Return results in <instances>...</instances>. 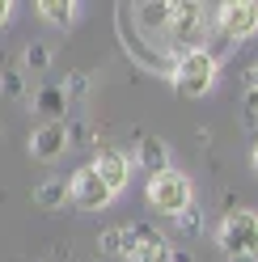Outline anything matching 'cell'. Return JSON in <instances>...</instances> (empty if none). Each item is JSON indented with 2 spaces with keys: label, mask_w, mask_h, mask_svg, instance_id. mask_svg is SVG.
<instances>
[{
  "label": "cell",
  "mask_w": 258,
  "mask_h": 262,
  "mask_svg": "<svg viewBox=\"0 0 258 262\" xmlns=\"http://www.w3.org/2000/svg\"><path fill=\"white\" fill-rule=\"evenodd\" d=\"M63 148H68L63 123H42L30 136V157H38V161H55V157H63Z\"/></svg>",
  "instance_id": "obj_9"
},
{
  "label": "cell",
  "mask_w": 258,
  "mask_h": 262,
  "mask_svg": "<svg viewBox=\"0 0 258 262\" xmlns=\"http://www.w3.org/2000/svg\"><path fill=\"white\" fill-rule=\"evenodd\" d=\"M34 203L47 207V211H55L63 203H72V194H68V178H47V182L34 186Z\"/></svg>",
  "instance_id": "obj_13"
},
{
  "label": "cell",
  "mask_w": 258,
  "mask_h": 262,
  "mask_svg": "<svg viewBox=\"0 0 258 262\" xmlns=\"http://www.w3.org/2000/svg\"><path fill=\"white\" fill-rule=\"evenodd\" d=\"M169 262H195V258H190L186 250H169Z\"/></svg>",
  "instance_id": "obj_22"
},
{
  "label": "cell",
  "mask_w": 258,
  "mask_h": 262,
  "mask_svg": "<svg viewBox=\"0 0 258 262\" xmlns=\"http://www.w3.org/2000/svg\"><path fill=\"white\" fill-rule=\"evenodd\" d=\"M68 194H72V203H76L80 211H106L110 203H115L110 186L98 178V169H93V165H80V169L68 178Z\"/></svg>",
  "instance_id": "obj_5"
},
{
  "label": "cell",
  "mask_w": 258,
  "mask_h": 262,
  "mask_svg": "<svg viewBox=\"0 0 258 262\" xmlns=\"http://www.w3.org/2000/svg\"><path fill=\"white\" fill-rule=\"evenodd\" d=\"M89 165L98 169V178L110 186V194H119L127 182H132V157H127L123 148H110L106 144V148H98V157H93Z\"/></svg>",
  "instance_id": "obj_8"
},
{
  "label": "cell",
  "mask_w": 258,
  "mask_h": 262,
  "mask_svg": "<svg viewBox=\"0 0 258 262\" xmlns=\"http://www.w3.org/2000/svg\"><path fill=\"white\" fill-rule=\"evenodd\" d=\"M98 245H102V254H106V258H123V262H127V254H132V237H127V224L106 228Z\"/></svg>",
  "instance_id": "obj_14"
},
{
  "label": "cell",
  "mask_w": 258,
  "mask_h": 262,
  "mask_svg": "<svg viewBox=\"0 0 258 262\" xmlns=\"http://www.w3.org/2000/svg\"><path fill=\"white\" fill-rule=\"evenodd\" d=\"M174 220H178V228H182V233H199V228H203V211L190 203V207H186V211H178Z\"/></svg>",
  "instance_id": "obj_19"
},
{
  "label": "cell",
  "mask_w": 258,
  "mask_h": 262,
  "mask_svg": "<svg viewBox=\"0 0 258 262\" xmlns=\"http://www.w3.org/2000/svg\"><path fill=\"white\" fill-rule=\"evenodd\" d=\"M0 93H5L9 102H26V72H17V68L0 72Z\"/></svg>",
  "instance_id": "obj_16"
},
{
  "label": "cell",
  "mask_w": 258,
  "mask_h": 262,
  "mask_svg": "<svg viewBox=\"0 0 258 262\" xmlns=\"http://www.w3.org/2000/svg\"><path fill=\"white\" fill-rule=\"evenodd\" d=\"M229 262H258V258H229Z\"/></svg>",
  "instance_id": "obj_25"
},
{
  "label": "cell",
  "mask_w": 258,
  "mask_h": 262,
  "mask_svg": "<svg viewBox=\"0 0 258 262\" xmlns=\"http://www.w3.org/2000/svg\"><path fill=\"white\" fill-rule=\"evenodd\" d=\"M216 30L233 42L258 34V0H229V5H220L216 9Z\"/></svg>",
  "instance_id": "obj_6"
},
{
  "label": "cell",
  "mask_w": 258,
  "mask_h": 262,
  "mask_svg": "<svg viewBox=\"0 0 258 262\" xmlns=\"http://www.w3.org/2000/svg\"><path fill=\"white\" fill-rule=\"evenodd\" d=\"M250 165H254V173H258V144H254V157H250Z\"/></svg>",
  "instance_id": "obj_24"
},
{
  "label": "cell",
  "mask_w": 258,
  "mask_h": 262,
  "mask_svg": "<svg viewBox=\"0 0 258 262\" xmlns=\"http://www.w3.org/2000/svg\"><path fill=\"white\" fill-rule=\"evenodd\" d=\"M47 68H51V47L34 38L26 47V72H47Z\"/></svg>",
  "instance_id": "obj_17"
},
{
  "label": "cell",
  "mask_w": 258,
  "mask_h": 262,
  "mask_svg": "<svg viewBox=\"0 0 258 262\" xmlns=\"http://www.w3.org/2000/svg\"><path fill=\"white\" fill-rule=\"evenodd\" d=\"M59 89H63V97H68V106H80V102L89 97V89H93V76H89V72H72Z\"/></svg>",
  "instance_id": "obj_15"
},
{
  "label": "cell",
  "mask_w": 258,
  "mask_h": 262,
  "mask_svg": "<svg viewBox=\"0 0 258 262\" xmlns=\"http://www.w3.org/2000/svg\"><path fill=\"white\" fill-rule=\"evenodd\" d=\"M127 237H132V254H127V262H169V241L148 220L127 224Z\"/></svg>",
  "instance_id": "obj_7"
},
{
  "label": "cell",
  "mask_w": 258,
  "mask_h": 262,
  "mask_svg": "<svg viewBox=\"0 0 258 262\" xmlns=\"http://www.w3.org/2000/svg\"><path fill=\"white\" fill-rule=\"evenodd\" d=\"M216 72H220V63L207 51H186V55H178L169 80H174V89H178L182 97H203V93H212Z\"/></svg>",
  "instance_id": "obj_3"
},
{
  "label": "cell",
  "mask_w": 258,
  "mask_h": 262,
  "mask_svg": "<svg viewBox=\"0 0 258 262\" xmlns=\"http://www.w3.org/2000/svg\"><path fill=\"white\" fill-rule=\"evenodd\" d=\"M246 114L258 119V89H246Z\"/></svg>",
  "instance_id": "obj_20"
},
{
  "label": "cell",
  "mask_w": 258,
  "mask_h": 262,
  "mask_svg": "<svg viewBox=\"0 0 258 262\" xmlns=\"http://www.w3.org/2000/svg\"><path fill=\"white\" fill-rule=\"evenodd\" d=\"M30 110H38L47 123H63V110H68V97H63V89L59 85H42L38 93H34V106Z\"/></svg>",
  "instance_id": "obj_12"
},
{
  "label": "cell",
  "mask_w": 258,
  "mask_h": 262,
  "mask_svg": "<svg viewBox=\"0 0 258 262\" xmlns=\"http://www.w3.org/2000/svg\"><path fill=\"white\" fill-rule=\"evenodd\" d=\"M144 199H148L153 211H165V216H178L195 203V186H190V178L178 173V169H165L148 178V186H144Z\"/></svg>",
  "instance_id": "obj_2"
},
{
  "label": "cell",
  "mask_w": 258,
  "mask_h": 262,
  "mask_svg": "<svg viewBox=\"0 0 258 262\" xmlns=\"http://www.w3.org/2000/svg\"><path fill=\"white\" fill-rule=\"evenodd\" d=\"M212 21H216V13H207L203 5H195V0H174V17H169V30H165V47L178 51V55L203 51Z\"/></svg>",
  "instance_id": "obj_1"
},
{
  "label": "cell",
  "mask_w": 258,
  "mask_h": 262,
  "mask_svg": "<svg viewBox=\"0 0 258 262\" xmlns=\"http://www.w3.org/2000/svg\"><path fill=\"white\" fill-rule=\"evenodd\" d=\"M38 17L47 26H55V30H68L80 17V5L76 0H38Z\"/></svg>",
  "instance_id": "obj_11"
},
{
  "label": "cell",
  "mask_w": 258,
  "mask_h": 262,
  "mask_svg": "<svg viewBox=\"0 0 258 262\" xmlns=\"http://www.w3.org/2000/svg\"><path fill=\"white\" fill-rule=\"evenodd\" d=\"M63 136H68V144H93V127H89V119H63Z\"/></svg>",
  "instance_id": "obj_18"
},
{
  "label": "cell",
  "mask_w": 258,
  "mask_h": 262,
  "mask_svg": "<svg viewBox=\"0 0 258 262\" xmlns=\"http://www.w3.org/2000/svg\"><path fill=\"white\" fill-rule=\"evenodd\" d=\"M246 89H258V63H254L250 72H246Z\"/></svg>",
  "instance_id": "obj_23"
},
{
  "label": "cell",
  "mask_w": 258,
  "mask_h": 262,
  "mask_svg": "<svg viewBox=\"0 0 258 262\" xmlns=\"http://www.w3.org/2000/svg\"><path fill=\"white\" fill-rule=\"evenodd\" d=\"M136 165L148 173V178L165 173V169H169V148H165V140H157V136L140 140V148H136Z\"/></svg>",
  "instance_id": "obj_10"
},
{
  "label": "cell",
  "mask_w": 258,
  "mask_h": 262,
  "mask_svg": "<svg viewBox=\"0 0 258 262\" xmlns=\"http://www.w3.org/2000/svg\"><path fill=\"white\" fill-rule=\"evenodd\" d=\"M9 17H13V0H0V26H5Z\"/></svg>",
  "instance_id": "obj_21"
},
{
  "label": "cell",
  "mask_w": 258,
  "mask_h": 262,
  "mask_svg": "<svg viewBox=\"0 0 258 262\" xmlns=\"http://www.w3.org/2000/svg\"><path fill=\"white\" fill-rule=\"evenodd\" d=\"M220 250L229 258H258V211L237 207L220 224Z\"/></svg>",
  "instance_id": "obj_4"
}]
</instances>
